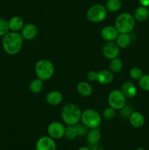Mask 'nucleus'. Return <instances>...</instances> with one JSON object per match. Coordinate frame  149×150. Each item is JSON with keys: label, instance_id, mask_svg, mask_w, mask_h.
<instances>
[{"label": "nucleus", "instance_id": "obj_1", "mask_svg": "<svg viewBox=\"0 0 149 150\" xmlns=\"http://www.w3.org/2000/svg\"><path fill=\"white\" fill-rule=\"evenodd\" d=\"M4 51L10 55L18 54L23 46V38L17 32H10L3 37L1 41Z\"/></svg>", "mask_w": 149, "mask_h": 150}, {"label": "nucleus", "instance_id": "obj_2", "mask_svg": "<svg viewBox=\"0 0 149 150\" xmlns=\"http://www.w3.org/2000/svg\"><path fill=\"white\" fill-rule=\"evenodd\" d=\"M82 111L80 107L74 103H67L62 108L61 119L67 125H75L81 120Z\"/></svg>", "mask_w": 149, "mask_h": 150}, {"label": "nucleus", "instance_id": "obj_3", "mask_svg": "<svg viewBox=\"0 0 149 150\" xmlns=\"http://www.w3.org/2000/svg\"><path fill=\"white\" fill-rule=\"evenodd\" d=\"M135 25V19L130 13H123L115 20V28L119 33H129Z\"/></svg>", "mask_w": 149, "mask_h": 150}, {"label": "nucleus", "instance_id": "obj_4", "mask_svg": "<svg viewBox=\"0 0 149 150\" xmlns=\"http://www.w3.org/2000/svg\"><path fill=\"white\" fill-rule=\"evenodd\" d=\"M35 72L38 79L47 81L51 79L54 73V66L48 59H40L36 63Z\"/></svg>", "mask_w": 149, "mask_h": 150}, {"label": "nucleus", "instance_id": "obj_5", "mask_svg": "<svg viewBox=\"0 0 149 150\" xmlns=\"http://www.w3.org/2000/svg\"><path fill=\"white\" fill-rule=\"evenodd\" d=\"M81 121L89 129L99 128L102 118L99 113L93 109H87L82 113Z\"/></svg>", "mask_w": 149, "mask_h": 150}, {"label": "nucleus", "instance_id": "obj_6", "mask_svg": "<svg viewBox=\"0 0 149 150\" xmlns=\"http://www.w3.org/2000/svg\"><path fill=\"white\" fill-rule=\"evenodd\" d=\"M108 15L106 7L102 4H96L89 7L86 13L88 20L93 23H99L105 20Z\"/></svg>", "mask_w": 149, "mask_h": 150}, {"label": "nucleus", "instance_id": "obj_7", "mask_svg": "<svg viewBox=\"0 0 149 150\" xmlns=\"http://www.w3.org/2000/svg\"><path fill=\"white\" fill-rule=\"evenodd\" d=\"M127 98L119 89H114L108 95V103L115 110H120L125 106Z\"/></svg>", "mask_w": 149, "mask_h": 150}, {"label": "nucleus", "instance_id": "obj_8", "mask_svg": "<svg viewBox=\"0 0 149 150\" xmlns=\"http://www.w3.org/2000/svg\"><path fill=\"white\" fill-rule=\"evenodd\" d=\"M36 150H56V144L51 136H42L36 142Z\"/></svg>", "mask_w": 149, "mask_h": 150}, {"label": "nucleus", "instance_id": "obj_9", "mask_svg": "<svg viewBox=\"0 0 149 150\" xmlns=\"http://www.w3.org/2000/svg\"><path fill=\"white\" fill-rule=\"evenodd\" d=\"M65 127L58 122H53L48 127V133L53 139H60L64 137Z\"/></svg>", "mask_w": 149, "mask_h": 150}, {"label": "nucleus", "instance_id": "obj_10", "mask_svg": "<svg viewBox=\"0 0 149 150\" xmlns=\"http://www.w3.org/2000/svg\"><path fill=\"white\" fill-rule=\"evenodd\" d=\"M102 52L104 56L108 59H112L114 58L118 57L119 54V47L116 43L111 41L108 42L104 45L102 48Z\"/></svg>", "mask_w": 149, "mask_h": 150}, {"label": "nucleus", "instance_id": "obj_11", "mask_svg": "<svg viewBox=\"0 0 149 150\" xmlns=\"http://www.w3.org/2000/svg\"><path fill=\"white\" fill-rule=\"evenodd\" d=\"M20 35L23 39L26 40H32L37 35V27L33 23L26 24L22 28Z\"/></svg>", "mask_w": 149, "mask_h": 150}, {"label": "nucleus", "instance_id": "obj_12", "mask_svg": "<svg viewBox=\"0 0 149 150\" xmlns=\"http://www.w3.org/2000/svg\"><path fill=\"white\" fill-rule=\"evenodd\" d=\"M118 33V30L116 29L115 26H108L104 27L101 31V36L105 40L108 42H111L114 40L116 39Z\"/></svg>", "mask_w": 149, "mask_h": 150}, {"label": "nucleus", "instance_id": "obj_13", "mask_svg": "<svg viewBox=\"0 0 149 150\" xmlns=\"http://www.w3.org/2000/svg\"><path fill=\"white\" fill-rule=\"evenodd\" d=\"M63 100V95L58 91H51V92H48V95L45 97V100H46L47 103L49 104L50 105H59L61 103Z\"/></svg>", "mask_w": 149, "mask_h": 150}, {"label": "nucleus", "instance_id": "obj_14", "mask_svg": "<svg viewBox=\"0 0 149 150\" xmlns=\"http://www.w3.org/2000/svg\"><path fill=\"white\" fill-rule=\"evenodd\" d=\"M113 80V75L110 70H101L97 72L96 81L102 84H108Z\"/></svg>", "mask_w": 149, "mask_h": 150}, {"label": "nucleus", "instance_id": "obj_15", "mask_svg": "<svg viewBox=\"0 0 149 150\" xmlns=\"http://www.w3.org/2000/svg\"><path fill=\"white\" fill-rule=\"evenodd\" d=\"M129 122L132 127L135 128H140L144 125L145 118L141 113L134 111L130 115Z\"/></svg>", "mask_w": 149, "mask_h": 150}, {"label": "nucleus", "instance_id": "obj_16", "mask_svg": "<svg viewBox=\"0 0 149 150\" xmlns=\"http://www.w3.org/2000/svg\"><path fill=\"white\" fill-rule=\"evenodd\" d=\"M121 90L127 98H133L137 95V89L131 82H124L121 86Z\"/></svg>", "mask_w": 149, "mask_h": 150}, {"label": "nucleus", "instance_id": "obj_17", "mask_svg": "<svg viewBox=\"0 0 149 150\" xmlns=\"http://www.w3.org/2000/svg\"><path fill=\"white\" fill-rule=\"evenodd\" d=\"M9 28L12 32H18L23 27V20L20 16H13L8 21Z\"/></svg>", "mask_w": 149, "mask_h": 150}, {"label": "nucleus", "instance_id": "obj_18", "mask_svg": "<svg viewBox=\"0 0 149 150\" xmlns=\"http://www.w3.org/2000/svg\"><path fill=\"white\" fill-rule=\"evenodd\" d=\"M77 91L81 96L89 97L93 92L91 85L86 81H80L77 86Z\"/></svg>", "mask_w": 149, "mask_h": 150}, {"label": "nucleus", "instance_id": "obj_19", "mask_svg": "<svg viewBox=\"0 0 149 150\" xmlns=\"http://www.w3.org/2000/svg\"><path fill=\"white\" fill-rule=\"evenodd\" d=\"M86 136H87L88 143L91 146L98 144L101 139V133L98 128L91 129L90 131L88 132Z\"/></svg>", "mask_w": 149, "mask_h": 150}, {"label": "nucleus", "instance_id": "obj_20", "mask_svg": "<svg viewBox=\"0 0 149 150\" xmlns=\"http://www.w3.org/2000/svg\"><path fill=\"white\" fill-rule=\"evenodd\" d=\"M149 16V11L148 10V7H137L135 10L134 13V18L135 20L139 22L145 21Z\"/></svg>", "mask_w": 149, "mask_h": 150}, {"label": "nucleus", "instance_id": "obj_21", "mask_svg": "<svg viewBox=\"0 0 149 150\" xmlns=\"http://www.w3.org/2000/svg\"><path fill=\"white\" fill-rule=\"evenodd\" d=\"M131 39L127 33L118 34L116 38V44L119 48H126L129 45Z\"/></svg>", "mask_w": 149, "mask_h": 150}, {"label": "nucleus", "instance_id": "obj_22", "mask_svg": "<svg viewBox=\"0 0 149 150\" xmlns=\"http://www.w3.org/2000/svg\"><path fill=\"white\" fill-rule=\"evenodd\" d=\"M42 88H43V81L38 78L32 81L29 85V89L34 94L39 93L42 91Z\"/></svg>", "mask_w": 149, "mask_h": 150}, {"label": "nucleus", "instance_id": "obj_23", "mask_svg": "<svg viewBox=\"0 0 149 150\" xmlns=\"http://www.w3.org/2000/svg\"><path fill=\"white\" fill-rule=\"evenodd\" d=\"M109 68L112 73H118L123 68L122 61L118 57L112 59L109 64Z\"/></svg>", "mask_w": 149, "mask_h": 150}, {"label": "nucleus", "instance_id": "obj_24", "mask_svg": "<svg viewBox=\"0 0 149 150\" xmlns=\"http://www.w3.org/2000/svg\"><path fill=\"white\" fill-rule=\"evenodd\" d=\"M105 7L108 11L115 13L121 9V1L120 0H108Z\"/></svg>", "mask_w": 149, "mask_h": 150}, {"label": "nucleus", "instance_id": "obj_25", "mask_svg": "<svg viewBox=\"0 0 149 150\" xmlns=\"http://www.w3.org/2000/svg\"><path fill=\"white\" fill-rule=\"evenodd\" d=\"M64 137H65L67 140H74V139H76L77 137V133L75 126L68 125L65 127Z\"/></svg>", "mask_w": 149, "mask_h": 150}, {"label": "nucleus", "instance_id": "obj_26", "mask_svg": "<svg viewBox=\"0 0 149 150\" xmlns=\"http://www.w3.org/2000/svg\"><path fill=\"white\" fill-rule=\"evenodd\" d=\"M10 30L9 28L8 21L4 18H0V37H4L6 34H7Z\"/></svg>", "mask_w": 149, "mask_h": 150}, {"label": "nucleus", "instance_id": "obj_27", "mask_svg": "<svg viewBox=\"0 0 149 150\" xmlns=\"http://www.w3.org/2000/svg\"><path fill=\"white\" fill-rule=\"evenodd\" d=\"M102 115L106 120H112L115 117V109L110 106L108 107L104 110Z\"/></svg>", "mask_w": 149, "mask_h": 150}, {"label": "nucleus", "instance_id": "obj_28", "mask_svg": "<svg viewBox=\"0 0 149 150\" xmlns=\"http://www.w3.org/2000/svg\"><path fill=\"white\" fill-rule=\"evenodd\" d=\"M74 126H75L76 130H77V136H79V137H83V136L87 135L88 132H89V128L85 125L78 124L77 123Z\"/></svg>", "mask_w": 149, "mask_h": 150}, {"label": "nucleus", "instance_id": "obj_29", "mask_svg": "<svg viewBox=\"0 0 149 150\" xmlns=\"http://www.w3.org/2000/svg\"><path fill=\"white\" fill-rule=\"evenodd\" d=\"M140 86L145 91H149V75H144L139 79Z\"/></svg>", "mask_w": 149, "mask_h": 150}, {"label": "nucleus", "instance_id": "obj_30", "mask_svg": "<svg viewBox=\"0 0 149 150\" xmlns=\"http://www.w3.org/2000/svg\"><path fill=\"white\" fill-rule=\"evenodd\" d=\"M129 76L131 79L138 80L143 76V71L139 67H132L129 71Z\"/></svg>", "mask_w": 149, "mask_h": 150}, {"label": "nucleus", "instance_id": "obj_31", "mask_svg": "<svg viewBox=\"0 0 149 150\" xmlns=\"http://www.w3.org/2000/svg\"><path fill=\"white\" fill-rule=\"evenodd\" d=\"M120 110H121L120 112H121V115L124 117H126V118H127V117H129L130 115L131 114V113L133 112V111H131L132 109H131V107L126 106V105L124 107H123V108Z\"/></svg>", "mask_w": 149, "mask_h": 150}, {"label": "nucleus", "instance_id": "obj_32", "mask_svg": "<svg viewBox=\"0 0 149 150\" xmlns=\"http://www.w3.org/2000/svg\"><path fill=\"white\" fill-rule=\"evenodd\" d=\"M96 78H97V72L95 71H90L87 74V79L91 81H96Z\"/></svg>", "mask_w": 149, "mask_h": 150}, {"label": "nucleus", "instance_id": "obj_33", "mask_svg": "<svg viewBox=\"0 0 149 150\" xmlns=\"http://www.w3.org/2000/svg\"><path fill=\"white\" fill-rule=\"evenodd\" d=\"M91 150H105L104 147L99 143L96 144L94 145H91Z\"/></svg>", "mask_w": 149, "mask_h": 150}, {"label": "nucleus", "instance_id": "obj_34", "mask_svg": "<svg viewBox=\"0 0 149 150\" xmlns=\"http://www.w3.org/2000/svg\"><path fill=\"white\" fill-rule=\"evenodd\" d=\"M141 6L148 7L149 6V0H138Z\"/></svg>", "mask_w": 149, "mask_h": 150}, {"label": "nucleus", "instance_id": "obj_35", "mask_svg": "<svg viewBox=\"0 0 149 150\" xmlns=\"http://www.w3.org/2000/svg\"><path fill=\"white\" fill-rule=\"evenodd\" d=\"M77 150H91V148L87 147V146H81Z\"/></svg>", "mask_w": 149, "mask_h": 150}, {"label": "nucleus", "instance_id": "obj_36", "mask_svg": "<svg viewBox=\"0 0 149 150\" xmlns=\"http://www.w3.org/2000/svg\"><path fill=\"white\" fill-rule=\"evenodd\" d=\"M135 150H145L144 149V148H142V147H140V148H137V149H136Z\"/></svg>", "mask_w": 149, "mask_h": 150}, {"label": "nucleus", "instance_id": "obj_37", "mask_svg": "<svg viewBox=\"0 0 149 150\" xmlns=\"http://www.w3.org/2000/svg\"><path fill=\"white\" fill-rule=\"evenodd\" d=\"M148 11H149V6H148Z\"/></svg>", "mask_w": 149, "mask_h": 150}]
</instances>
